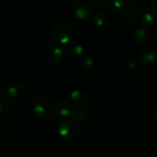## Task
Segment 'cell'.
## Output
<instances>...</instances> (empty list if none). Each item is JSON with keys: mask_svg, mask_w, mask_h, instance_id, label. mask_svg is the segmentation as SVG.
<instances>
[{"mask_svg": "<svg viewBox=\"0 0 157 157\" xmlns=\"http://www.w3.org/2000/svg\"><path fill=\"white\" fill-rule=\"evenodd\" d=\"M74 36L73 29L65 23H58L53 26L51 31L52 41L58 45H67Z\"/></svg>", "mask_w": 157, "mask_h": 157, "instance_id": "1", "label": "cell"}, {"mask_svg": "<svg viewBox=\"0 0 157 157\" xmlns=\"http://www.w3.org/2000/svg\"><path fill=\"white\" fill-rule=\"evenodd\" d=\"M70 14L76 19L86 20L93 12V6L87 0H75L70 6Z\"/></svg>", "mask_w": 157, "mask_h": 157, "instance_id": "2", "label": "cell"}, {"mask_svg": "<svg viewBox=\"0 0 157 157\" xmlns=\"http://www.w3.org/2000/svg\"><path fill=\"white\" fill-rule=\"evenodd\" d=\"M33 110L41 120H48L52 115V105L48 98H38L33 101Z\"/></svg>", "mask_w": 157, "mask_h": 157, "instance_id": "3", "label": "cell"}, {"mask_svg": "<svg viewBox=\"0 0 157 157\" xmlns=\"http://www.w3.org/2000/svg\"><path fill=\"white\" fill-rule=\"evenodd\" d=\"M58 132L65 140L71 141V140H74L77 136L78 129L75 123L72 121L71 120L62 121L58 126Z\"/></svg>", "mask_w": 157, "mask_h": 157, "instance_id": "4", "label": "cell"}, {"mask_svg": "<svg viewBox=\"0 0 157 157\" xmlns=\"http://www.w3.org/2000/svg\"><path fill=\"white\" fill-rule=\"evenodd\" d=\"M46 54L48 60L54 64L61 63L64 56V52L63 49L54 42H48L46 44Z\"/></svg>", "mask_w": 157, "mask_h": 157, "instance_id": "5", "label": "cell"}, {"mask_svg": "<svg viewBox=\"0 0 157 157\" xmlns=\"http://www.w3.org/2000/svg\"><path fill=\"white\" fill-rule=\"evenodd\" d=\"M141 22L146 26L150 27L157 22V7L155 6H148L141 13L140 17Z\"/></svg>", "mask_w": 157, "mask_h": 157, "instance_id": "6", "label": "cell"}, {"mask_svg": "<svg viewBox=\"0 0 157 157\" xmlns=\"http://www.w3.org/2000/svg\"><path fill=\"white\" fill-rule=\"evenodd\" d=\"M121 16L122 17L124 20L131 22V23H135L138 20H140L141 12L138 9V7H135L133 6H129L122 8Z\"/></svg>", "mask_w": 157, "mask_h": 157, "instance_id": "7", "label": "cell"}, {"mask_svg": "<svg viewBox=\"0 0 157 157\" xmlns=\"http://www.w3.org/2000/svg\"><path fill=\"white\" fill-rule=\"evenodd\" d=\"M70 98L75 105L82 108L88 106V104L90 103L89 96L86 92L81 90H74L70 95Z\"/></svg>", "mask_w": 157, "mask_h": 157, "instance_id": "8", "label": "cell"}, {"mask_svg": "<svg viewBox=\"0 0 157 157\" xmlns=\"http://www.w3.org/2000/svg\"><path fill=\"white\" fill-rule=\"evenodd\" d=\"M84 53V48L77 42H70L66 45L64 49V55L69 59H77L80 58Z\"/></svg>", "mask_w": 157, "mask_h": 157, "instance_id": "9", "label": "cell"}, {"mask_svg": "<svg viewBox=\"0 0 157 157\" xmlns=\"http://www.w3.org/2000/svg\"><path fill=\"white\" fill-rule=\"evenodd\" d=\"M157 61V52L153 48H146L143 50L140 54V62L144 65H152Z\"/></svg>", "mask_w": 157, "mask_h": 157, "instance_id": "10", "label": "cell"}, {"mask_svg": "<svg viewBox=\"0 0 157 157\" xmlns=\"http://www.w3.org/2000/svg\"><path fill=\"white\" fill-rule=\"evenodd\" d=\"M73 109H74L73 104L65 99L60 100L55 106V112L63 118L69 117Z\"/></svg>", "mask_w": 157, "mask_h": 157, "instance_id": "11", "label": "cell"}, {"mask_svg": "<svg viewBox=\"0 0 157 157\" xmlns=\"http://www.w3.org/2000/svg\"><path fill=\"white\" fill-rule=\"evenodd\" d=\"M7 93L13 98H22L25 95V87L19 83H11L7 86Z\"/></svg>", "mask_w": 157, "mask_h": 157, "instance_id": "12", "label": "cell"}, {"mask_svg": "<svg viewBox=\"0 0 157 157\" xmlns=\"http://www.w3.org/2000/svg\"><path fill=\"white\" fill-rule=\"evenodd\" d=\"M70 120L75 123H85L89 119V114L87 111L80 109H74L72 113L70 114Z\"/></svg>", "mask_w": 157, "mask_h": 157, "instance_id": "13", "label": "cell"}, {"mask_svg": "<svg viewBox=\"0 0 157 157\" xmlns=\"http://www.w3.org/2000/svg\"><path fill=\"white\" fill-rule=\"evenodd\" d=\"M93 23L98 29H105L109 25V16L102 12H98L93 16Z\"/></svg>", "mask_w": 157, "mask_h": 157, "instance_id": "14", "label": "cell"}, {"mask_svg": "<svg viewBox=\"0 0 157 157\" xmlns=\"http://www.w3.org/2000/svg\"><path fill=\"white\" fill-rule=\"evenodd\" d=\"M135 39L142 45H147L151 41V36L146 29L138 28L135 31Z\"/></svg>", "mask_w": 157, "mask_h": 157, "instance_id": "15", "label": "cell"}, {"mask_svg": "<svg viewBox=\"0 0 157 157\" xmlns=\"http://www.w3.org/2000/svg\"><path fill=\"white\" fill-rule=\"evenodd\" d=\"M126 0H108V6L112 11L122 9L125 6Z\"/></svg>", "mask_w": 157, "mask_h": 157, "instance_id": "16", "label": "cell"}, {"mask_svg": "<svg viewBox=\"0 0 157 157\" xmlns=\"http://www.w3.org/2000/svg\"><path fill=\"white\" fill-rule=\"evenodd\" d=\"M82 68L86 71V72H90L93 70L94 66H95V62L94 59L92 57H86L83 59L82 63H81Z\"/></svg>", "mask_w": 157, "mask_h": 157, "instance_id": "17", "label": "cell"}, {"mask_svg": "<svg viewBox=\"0 0 157 157\" xmlns=\"http://www.w3.org/2000/svg\"><path fill=\"white\" fill-rule=\"evenodd\" d=\"M8 105H9V101L7 97L4 93L0 92V115L6 113V111L8 109Z\"/></svg>", "mask_w": 157, "mask_h": 157, "instance_id": "18", "label": "cell"}, {"mask_svg": "<svg viewBox=\"0 0 157 157\" xmlns=\"http://www.w3.org/2000/svg\"><path fill=\"white\" fill-rule=\"evenodd\" d=\"M93 7H105L106 0H87Z\"/></svg>", "mask_w": 157, "mask_h": 157, "instance_id": "19", "label": "cell"}, {"mask_svg": "<svg viewBox=\"0 0 157 157\" xmlns=\"http://www.w3.org/2000/svg\"><path fill=\"white\" fill-rule=\"evenodd\" d=\"M138 65H139V62L136 59H131L128 61V66L131 69H134V68L138 67Z\"/></svg>", "mask_w": 157, "mask_h": 157, "instance_id": "20", "label": "cell"}, {"mask_svg": "<svg viewBox=\"0 0 157 157\" xmlns=\"http://www.w3.org/2000/svg\"><path fill=\"white\" fill-rule=\"evenodd\" d=\"M132 3H134V4H137V5H139V4H141L142 2H143V0H131Z\"/></svg>", "mask_w": 157, "mask_h": 157, "instance_id": "21", "label": "cell"}, {"mask_svg": "<svg viewBox=\"0 0 157 157\" xmlns=\"http://www.w3.org/2000/svg\"><path fill=\"white\" fill-rule=\"evenodd\" d=\"M155 153L157 154V141L156 143H155Z\"/></svg>", "mask_w": 157, "mask_h": 157, "instance_id": "22", "label": "cell"}, {"mask_svg": "<svg viewBox=\"0 0 157 157\" xmlns=\"http://www.w3.org/2000/svg\"><path fill=\"white\" fill-rule=\"evenodd\" d=\"M155 38L157 39V29L155 30Z\"/></svg>", "mask_w": 157, "mask_h": 157, "instance_id": "23", "label": "cell"}, {"mask_svg": "<svg viewBox=\"0 0 157 157\" xmlns=\"http://www.w3.org/2000/svg\"><path fill=\"white\" fill-rule=\"evenodd\" d=\"M156 108H157V103H156ZM156 112H157V109H156Z\"/></svg>", "mask_w": 157, "mask_h": 157, "instance_id": "24", "label": "cell"}, {"mask_svg": "<svg viewBox=\"0 0 157 157\" xmlns=\"http://www.w3.org/2000/svg\"><path fill=\"white\" fill-rule=\"evenodd\" d=\"M154 1H156V2H157V0H154Z\"/></svg>", "mask_w": 157, "mask_h": 157, "instance_id": "25", "label": "cell"}]
</instances>
